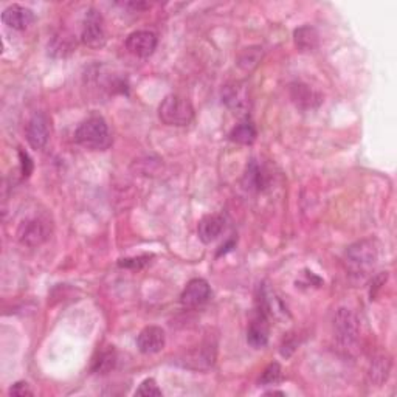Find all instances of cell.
Listing matches in <instances>:
<instances>
[{
  "label": "cell",
  "mask_w": 397,
  "mask_h": 397,
  "mask_svg": "<svg viewBox=\"0 0 397 397\" xmlns=\"http://www.w3.org/2000/svg\"><path fill=\"white\" fill-rule=\"evenodd\" d=\"M75 140L81 146L92 151H104L111 146V134L108 123L101 117H90L82 121L75 132Z\"/></svg>",
  "instance_id": "1"
},
{
  "label": "cell",
  "mask_w": 397,
  "mask_h": 397,
  "mask_svg": "<svg viewBox=\"0 0 397 397\" xmlns=\"http://www.w3.org/2000/svg\"><path fill=\"white\" fill-rule=\"evenodd\" d=\"M158 117L168 126H188L194 118V108L187 98L168 95L158 106Z\"/></svg>",
  "instance_id": "2"
},
{
  "label": "cell",
  "mask_w": 397,
  "mask_h": 397,
  "mask_svg": "<svg viewBox=\"0 0 397 397\" xmlns=\"http://www.w3.org/2000/svg\"><path fill=\"white\" fill-rule=\"evenodd\" d=\"M346 263L355 273H365L372 269L377 261V248L371 239L358 241L346 250Z\"/></svg>",
  "instance_id": "3"
},
{
  "label": "cell",
  "mask_w": 397,
  "mask_h": 397,
  "mask_svg": "<svg viewBox=\"0 0 397 397\" xmlns=\"http://www.w3.org/2000/svg\"><path fill=\"white\" fill-rule=\"evenodd\" d=\"M81 39H82V44L87 45V47L90 49L103 47L106 42L103 18H101V14L94 8L89 10L86 13V18H84Z\"/></svg>",
  "instance_id": "4"
},
{
  "label": "cell",
  "mask_w": 397,
  "mask_h": 397,
  "mask_svg": "<svg viewBox=\"0 0 397 397\" xmlns=\"http://www.w3.org/2000/svg\"><path fill=\"white\" fill-rule=\"evenodd\" d=\"M210 296H211V289L208 282L202 278H194L188 282L185 289H183V292L180 295V303L185 308L194 309L203 306V304L210 300Z\"/></svg>",
  "instance_id": "5"
},
{
  "label": "cell",
  "mask_w": 397,
  "mask_h": 397,
  "mask_svg": "<svg viewBox=\"0 0 397 397\" xmlns=\"http://www.w3.org/2000/svg\"><path fill=\"white\" fill-rule=\"evenodd\" d=\"M157 34L146 30L134 32L127 36L126 49L137 58H149L157 49Z\"/></svg>",
  "instance_id": "6"
},
{
  "label": "cell",
  "mask_w": 397,
  "mask_h": 397,
  "mask_svg": "<svg viewBox=\"0 0 397 397\" xmlns=\"http://www.w3.org/2000/svg\"><path fill=\"white\" fill-rule=\"evenodd\" d=\"M27 141L33 149H42L50 139V121L45 113H34L27 125Z\"/></svg>",
  "instance_id": "7"
},
{
  "label": "cell",
  "mask_w": 397,
  "mask_h": 397,
  "mask_svg": "<svg viewBox=\"0 0 397 397\" xmlns=\"http://www.w3.org/2000/svg\"><path fill=\"white\" fill-rule=\"evenodd\" d=\"M18 238L27 247H37L49 239V227L41 219H30L20 225Z\"/></svg>",
  "instance_id": "8"
},
{
  "label": "cell",
  "mask_w": 397,
  "mask_h": 397,
  "mask_svg": "<svg viewBox=\"0 0 397 397\" xmlns=\"http://www.w3.org/2000/svg\"><path fill=\"white\" fill-rule=\"evenodd\" d=\"M334 327L337 337L345 345H351L358 337V322L349 309H339L334 317Z\"/></svg>",
  "instance_id": "9"
},
{
  "label": "cell",
  "mask_w": 397,
  "mask_h": 397,
  "mask_svg": "<svg viewBox=\"0 0 397 397\" xmlns=\"http://www.w3.org/2000/svg\"><path fill=\"white\" fill-rule=\"evenodd\" d=\"M166 335L162 327L148 326L140 332L137 339V346L143 354H156L165 348Z\"/></svg>",
  "instance_id": "10"
},
{
  "label": "cell",
  "mask_w": 397,
  "mask_h": 397,
  "mask_svg": "<svg viewBox=\"0 0 397 397\" xmlns=\"http://www.w3.org/2000/svg\"><path fill=\"white\" fill-rule=\"evenodd\" d=\"M2 20L6 27L24 32L33 24L34 14L32 10L22 5H11L2 13Z\"/></svg>",
  "instance_id": "11"
},
{
  "label": "cell",
  "mask_w": 397,
  "mask_h": 397,
  "mask_svg": "<svg viewBox=\"0 0 397 397\" xmlns=\"http://www.w3.org/2000/svg\"><path fill=\"white\" fill-rule=\"evenodd\" d=\"M290 98H292L296 108L300 109H314L322 103V95L317 94L315 90H312L303 82L292 84V87H290Z\"/></svg>",
  "instance_id": "12"
},
{
  "label": "cell",
  "mask_w": 397,
  "mask_h": 397,
  "mask_svg": "<svg viewBox=\"0 0 397 397\" xmlns=\"http://www.w3.org/2000/svg\"><path fill=\"white\" fill-rule=\"evenodd\" d=\"M247 341L250 346L256 349L264 348L269 341V323H267V315L263 314L261 310L258 312V315L251 320V323L247 329Z\"/></svg>",
  "instance_id": "13"
},
{
  "label": "cell",
  "mask_w": 397,
  "mask_h": 397,
  "mask_svg": "<svg viewBox=\"0 0 397 397\" xmlns=\"http://www.w3.org/2000/svg\"><path fill=\"white\" fill-rule=\"evenodd\" d=\"M224 227H225V220L222 216L219 215L203 216L197 225L198 239H201L203 244H211L213 241H216L219 238L220 233L224 232Z\"/></svg>",
  "instance_id": "14"
},
{
  "label": "cell",
  "mask_w": 397,
  "mask_h": 397,
  "mask_svg": "<svg viewBox=\"0 0 397 397\" xmlns=\"http://www.w3.org/2000/svg\"><path fill=\"white\" fill-rule=\"evenodd\" d=\"M295 37V45L298 47V50L301 51H312L318 47L320 37L317 30L310 25H304L295 30L294 33Z\"/></svg>",
  "instance_id": "15"
},
{
  "label": "cell",
  "mask_w": 397,
  "mask_h": 397,
  "mask_svg": "<svg viewBox=\"0 0 397 397\" xmlns=\"http://www.w3.org/2000/svg\"><path fill=\"white\" fill-rule=\"evenodd\" d=\"M389 371H391V360L386 355H380L374 360L372 366H371V372L370 377L372 384H376L377 386L384 385V382H386Z\"/></svg>",
  "instance_id": "16"
},
{
  "label": "cell",
  "mask_w": 397,
  "mask_h": 397,
  "mask_svg": "<svg viewBox=\"0 0 397 397\" xmlns=\"http://www.w3.org/2000/svg\"><path fill=\"white\" fill-rule=\"evenodd\" d=\"M230 139L232 141L239 144H251L256 139V129L253 123L248 120L241 121V123L230 132Z\"/></svg>",
  "instance_id": "17"
},
{
  "label": "cell",
  "mask_w": 397,
  "mask_h": 397,
  "mask_svg": "<svg viewBox=\"0 0 397 397\" xmlns=\"http://www.w3.org/2000/svg\"><path fill=\"white\" fill-rule=\"evenodd\" d=\"M261 58H263V49H259V47L246 49L239 58V67L248 72L253 70V68L259 64Z\"/></svg>",
  "instance_id": "18"
},
{
  "label": "cell",
  "mask_w": 397,
  "mask_h": 397,
  "mask_svg": "<svg viewBox=\"0 0 397 397\" xmlns=\"http://www.w3.org/2000/svg\"><path fill=\"white\" fill-rule=\"evenodd\" d=\"M117 362V357H115V351L113 349H108V351H103L99 357L95 360L94 363V371L98 374H106L109 372L111 370H113V366H115Z\"/></svg>",
  "instance_id": "19"
},
{
  "label": "cell",
  "mask_w": 397,
  "mask_h": 397,
  "mask_svg": "<svg viewBox=\"0 0 397 397\" xmlns=\"http://www.w3.org/2000/svg\"><path fill=\"white\" fill-rule=\"evenodd\" d=\"M265 185L264 182V174L261 171L256 163H250V166L247 168V174H246V188H256L261 189Z\"/></svg>",
  "instance_id": "20"
},
{
  "label": "cell",
  "mask_w": 397,
  "mask_h": 397,
  "mask_svg": "<svg viewBox=\"0 0 397 397\" xmlns=\"http://www.w3.org/2000/svg\"><path fill=\"white\" fill-rule=\"evenodd\" d=\"M281 376H282V370H281L279 363H277V362L270 363L264 370L261 379H259V384H261V385H275L281 380Z\"/></svg>",
  "instance_id": "21"
},
{
  "label": "cell",
  "mask_w": 397,
  "mask_h": 397,
  "mask_svg": "<svg viewBox=\"0 0 397 397\" xmlns=\"http://www.w3.org/2000/svg\"><path fill=\"white\" fill-rule=\"evenodd\" d=\"M162 389L158 388L154 379H146L135 391V396H144V397H160L162 396Z\"/></svg>",
  "instance_id": "22"
},
{
  "label": "cell",
  "mask_w": 397,
  "mask_h": 397,
  "mask_svg": "<svg viewBox=\"0 0 397 397\" xmlns=\"http://www.w3.org/2000/svg\"><path fill=\"white\" fill-rule=\"evenodd\" d=\"M10 394L11 396H19V397H25V396H33V389L30 388V385L27 382H18V384H14L10 389Z\"/></svg>",
  "instance_id": "23"
},
{
  "label": "cell",
  "mask_w": 397,
  "mask_h": 397,
  "mask_svg": "<svg viewBox=\"0 0 397 397\" xmlns=\"http://www.w3.org/2000/svg\"><path fill=\"white\" fill-rule=\"evenodd\" d=\"M19 158H20V170H22V175L24 177H28L30 174H32L33 171V162H32V158H30V156L27 154L25 151H19Z\"/></svg>",
  "instance_id": "24"
}]
</instances>
